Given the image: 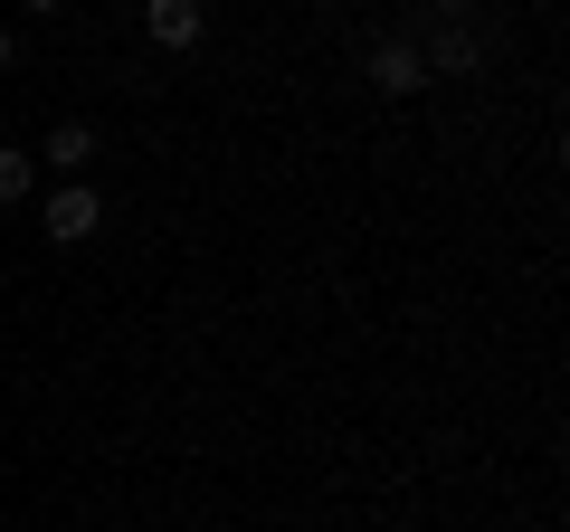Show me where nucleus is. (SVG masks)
<instances>
[{"instance_id":"nucleus-5","label":"nucleus","mask_w":570,"mask_h":532,"mask_svg":"<svg viewBox=\"0 0 570 532\" xmlns=\"http://www.w3.org/2000/svg\"><path fill=\"white\" fill-rule=\"evenodd\" d=\"M29 181H39V162L29 152H0V200H29Z\"/></svg>"},{"instance_id":"nucleus-7","label":"nucleus","mask_w":570,"mask_h":532,"mask_svg":"<svg viewBox=\"0 0 570 532\" xmlns=\"http://www.w3.org/2000/svg\"><path fill=\"white\" fill-rule=\"evenodd\" d=\"M29 10H58V0H29Z\"/></svg>"},{"instance_id":"nucleus-6","label":"nucleus","mask_w":570,"mask_h":532,"mask_svg":"<svg viewBox=\"0 0 570 532\" xmlns=\"http://www.w3.org/2000/svg\"><path fill=\"white\" fill-rule=\"evenodd\" d=\"M0 67H10V29H0Z\"/></svg>"},{"instance_id":"nucleus-3","label":"nucleus","mask_w":570,"mask_h":532,"mask_svg":"<svg viewBox=\"0 0 570 532\" xmlns=\"http://www.w3.org/2000/svg\"><path fill=\"white\" fill-rule=\"evenodd\" d=\"M142 29H153L163 48H200L209 10H200V0H153V10H142Z\"/></svg>"},{"instance_id":"nucleus-2","label":"nucleus","mask_w":570,"mask_h":532,"mask_svg":"<svg viewBox=\"0 0 570 532\" xmlns=\"http://www.w3.org/2000/svg\"><path fill=\"white\" fill-rule=\"evenodd\" d=\"M96 219H105V200H96V190H77V181H67L58 200H48V238H58V247L96 238Z\"/></svg>"},{"instance_id":"nucleus-4","label":"nucleus","mask_w":570,"mask_h":532,"mask_svg":"<svg viewBox=\"0 0 570 532\" xmlns=\"http://www.w3.org/2000/svg\"><path fill=\"white\" fill-rule=\"evenodd\" d=\"M48 162H58V171L96 162V124H58V134H48Z\"/></svg>"},{"instance_id":"nucleus-1","label":"nucleus","mask_w":570,"mask_h":532,"mask_svg":"<svg viewBox=\"0 0 570 532\" xmlns=\"http://www.w3.org/2000/svg\"><path fill=\"white\" fill-rule=\"evenodd\" d=\"M371 86H381V96H419V86H428V48L381 39V48H371Z\"/></svg>"}]
</instances>
